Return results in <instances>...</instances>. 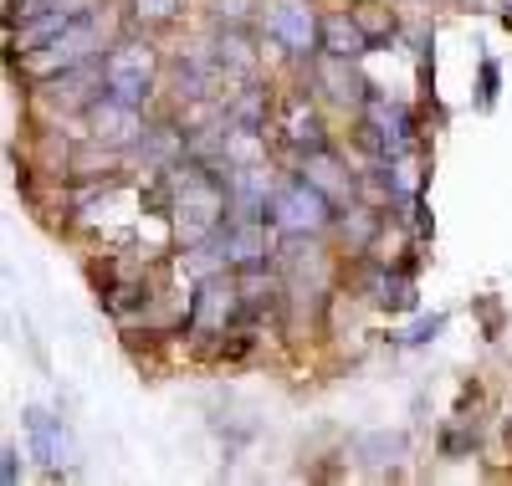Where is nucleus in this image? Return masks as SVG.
<instances>
[{"label": "nucleus", "mask_w": 512, "mask_h": 486, "mask_svg": "<svg viewBox=\"0 0 512 486\" xmlns=\"http://www.w3.org/2000/svg\"><path fill=\"white\" fill-rule=\"evenodd\" d=\"M103 47H108V16L93 6V11H82L57 41H47L41 52H26V72L36 82H47V77L67 72V67H82V62L103 57Z\"/></svg>", "instance_id": "f257e3e1"}, {"label": "nucleus", "mask_w": 512, "mask_h": 486, "mask_svg": "<svg viewBox=\"0 0 512 486\" xmlns=\"http://www.w3.org/2000/svg\"><path fill=\"white\" fill-rule=\"evenodd\" d=\"M262 36L292 62H313L323 52V16L313 0H262Z\"/></svg>", "instance_id": "f03ea898"}, {"label": "nucleus", "mask_w": 512, "mask_h": 486, "mask_svg": "<svg viewBox=\"0 0 512 486\" xmlns=\"http://www.w3.org/2000/svg\"><path fill=\"white\" fill-rule=\"evenodd\" d=\"M272 231L277 236H323L333 220H338V205L313 185V180H303V174H292V180H282L277 185V195H272Z\"/></svg>", "instance_id": "7ed1b4c3"}, {"label": "nucleus", "mask_w": 512, "mask_h": 486, "mask_svg": "<svg viewBox=\"0 0 512 486\" xmlns=\"http://www.w3.org/2000/svg\"><path fill=\"white\" fill-rule=\"evenodd\" d=\"M154 47L149 41H118V47L103 52V98L128 103V108H144L154 98Z\"/></svg>", "instance_id": "20e7f679"}, {"label": "nucleus", "mask_w": 512, "mask_h": 486, "mask_svg": "<svg viewBox=\"0 0 512 486\" xmlns=\"http://www.w3.org/2000/svg\"><path fill=\"white\" fill-rule=\"evenodd\" d=\"M277 174L262 159H241L226 164V195H231V220H267L272 215V195H277Z\"/></svg>", "instance_id": "39448f33"}, {"label": "nucleus", "mask_w": 512, "mask_h": 486, "mask_svg": "<svg viewBox=\"0 0 512 486\" xmlns=\"http://www.w3.org/2000/svg\"><path fill=\"white\" fill-rule=\"evenodd\" d=\"M241 313H246V302H241L236 272L200 277V287H195V297H190V328H195V333H226Z\"/></svg>", "instance_id": "423d86ee"}, {"label": "nucleus", "mask_w": 512, "mask_h": 486, "mask_svg": "<svg viewBox=\"0 0 512 486\" xmlns=\"http://www.w3.org/2000/svg\"><path fill=\"white\" fill-rule=\"evenodd\" d=\"M88 123H93V139L108 144V149H128L144 139V108H128V103H113V98H98L88 108Z\"/></svg>", "instance_id": "0eeeda50"}, {"label": "nucleus", "mask_w": 512, "mask_h": 486, "mask_svg": "<svg viewBox=\"0 0 512 486\" xmlns=\"http://www.w3.org/2000/svg\"><path fill=\"white\" fill-rule=\"evenodd\" d=\"M221 246H226L231 272L267 267V261H272V236H267V220H226V226H221Z\"/></svg>", "instance_id": "6e6552de"}, {"label": "nucleus", "mask_w": 512, "mask_h": 486, "mask_svg": "<svg viewBox=\"0 0 512 486\" xmlns=\"http://www.w3.org/2000/svg\"><path fill=\"white\" fill-rule=\"evenodd\" d=\"M26 440H31V456L47 471H62L72 461V435H67L62 415H52V410H26Z\"/></svg>", "instance_id": "1a4fd4ad"}, {"label": "nucleus", "mask_w": 512, "mask_h": 486, "mask_svg": "<svg viewBox=\"0 0 512 486\" xmlns=\"http://www.w3.org/2000/svg\"><path fill=\"white\" fill-rule=\"evenodd\" d=\"M313 77H318V82H328L323 93H328L338 108H364V103L374 98V93H369V82L354 72V62H349V57H328V52H318Z\"/></svg>", "instance_id": "9d476101"}, {"label": "nucleus", "mask_w": 512, "mask_h": 486, "mask_svg": "<svg viewBox=\"0 0 512 486\" xmlns=\"http://www.w3.org/2000/svg\"><path fill=\"white\" fill-rule=\"evenodd\" d=\"M323 52L328 57H349V62H359V57L374 52V36L359 21V11H328L323 16Z\"/></svg>", "instance_id": "9b49d317"}, {"label": "nucleus", "mask_w": 512, "mask_h": 486, "mask_svg": "<svg viewBox=\"0 0 512 486\" xmlns=\"http://www.w3.org/2000/svg\"><path fill=\"white\" fill-rule=\"evenodd\" d=\"M297 174H303V180H313L333 205H349V200H354V190H359V180H354V174H349L344 164H338V154H333V149H313V154H303V169H297Z\"/></svg>", "instance_id": "f8f14e48"}, {"label": "nucleus", "mask_w": 512, "mask_h": 486, "mask_svg": "<svg viewBox=\"0 0 512 486\" xmlns=\"http://www.w3.org/2000/svg\"><path fill=\"white\" fill-rule=\"evenodd\" d=\"M282 128H287V144H292L297 154L328 149V128H323V118L308 108V98H292V103H287V118H282Z\"/></svg>", "instance_id": "ddd939ff"}, {"label": "nucleus", "mask_w": 512, "mask_h": 486, "mask_svg": "<svg viewBox=\"0 0 512 486\" xmlns=\"http://www.w3.org/2000/svg\"><path fill=\"white\" fill-rule=\"evenodd\" d=\"M210 57L221 62L226 77H251L256 72V52H251V41H246L241 26H221L216 41H210Z\"/></svg>", "instance_id": "4468645a"}, {"label": "nucleus", "mask_w": 512, "mask_h": 486, "mask_svg": "<svg viewBox=\"0 0 512 486\" xmlns=\"http://www.w3.org/2000/svg\"><path fill=\"white\" fill-rule=\"evenodd\" d=\"M77 16H82V11H47V16H31V21H26L11 41H16L21 52H41V47H47V41H57V36H62V31L77 21Z\"/></svg>", "instance_id": "2eb2a0df"}, {"label": "nucleus", "mask_w": 512, "mask_h": 486, "mask_svg": "<svg viewBox=\"0 0 512 486\" xmlns=\"http://www.w3.org/2000/svg\"><path fill=\"white\" fill-rule=\"evenodd\" d=\"M359 456H364L369 466H395V461L405 456V435H400V430H374V435L359 440Z\"/></svg>", "instance_id": "dca6fc26"}, {"label": "nucleus", "mask_w": 512, "mask_h": 486, "mask_svg": "<svg viewBox=\"0 0 512 486\" xmlns=\"http://www.w3.org/2000/svg\"><path fill=\"white\" fill-rule=\"evenodd\" d=\"M338 226H344V236H354V246H369V241H374V226H379V215H374L369 205L349 200V205H338Z\"/></svg>", "instance_id": "f3484780"}, {"label": "nucleus", "mask_w": 512, "mask_h": 486, "mask_svg": "<svg viewBox=\"0 0 512 486\" xmlns=\"http://www.w3.org/2000/svg\"><path fill=\"white\" fill-rule=\"evenodd\" d=\"M180 6H185V0H134V16H139L144 26H159V21H169V16H180Z\"/></svg>", "instance_id": "a211bd4d"}, {"label": "nucleus", "mask_w": 512, "mask_h": 486, "mask_svg": "<svg viewBox=\"0 0 512 486\" xmlns=\"http://www.w3.org/2000/svg\"><path fill=\"white\" fill-rule=\"evenodd\" d=\"M251 16V0H216V21H226V26H241Z\"/></svg>", "instance_id": "6ab92c4d"}, {"label": "nucleus", "mask_w": 512, "mask_h": 486, "mask_svg": "<svg viewBox=\"0 0 512 486\" xmlns=\"http://www.w3.org/2000/svg\"><path fill=\"white\" fill-rule=\"evenodd\" d=\"M446 318H420L410 333H405V343H425V338H436V328H441Z\"/></svg>", "instance_id": "aec40b11"}, {"label": "nucleus", "mask_w": 512, "mask_h": 486, "mask_svg": "<svg viewBox=\"0 0 512 486\" xmlns=\"http://www.w3.org/2000/svg\"><path fill=\"white\" fill-rule=\"evenodd\" d=\"M16 476H21V466H16V446H6V466H0V481L16 486Z\"/></svg>", "instance_id": "412c9836"}, {"label": "nucleus", "mask_w": 512, "mask_h": 486, "mask_svg": "<svg viewBox=\"0 0 512 486\" xmlns=\"http://www.w3.org/2000/svg\"><path fill=\"white\" fill-rule=\"evenodd\" d=\"M492 93H497V67L487 62V67H482V103H492Z\"/></svg>", "instance_id": "4be33fe9"}]
</instances>
